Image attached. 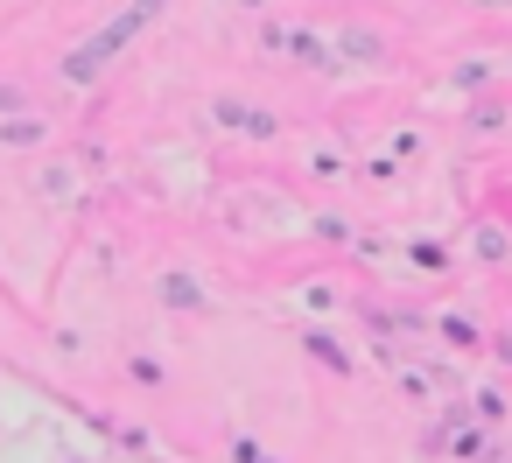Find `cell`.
Here are the masks:
<instances>
[]
</instances>
